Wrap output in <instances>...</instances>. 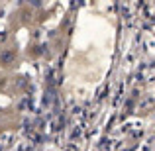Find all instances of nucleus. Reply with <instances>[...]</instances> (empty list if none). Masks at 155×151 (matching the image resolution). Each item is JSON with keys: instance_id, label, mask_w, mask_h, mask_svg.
Returning <instances> with one entry per match:
<instances>
[{"instance_id": "1", "label": "nucleus", "mask_w": 155, "mask_h": 151, "mask_svg": "<svg viewBox=\"0 0 155 151\" xmlns=\"http://www.w3.org/2000/svg\"><path fill=\"white\" fill-rule=\"evenodd\" d=\"M14 61H16V51L14 49H2L0 51V65L8 67V65H12Z\"/></svg>"}]
</instances>
